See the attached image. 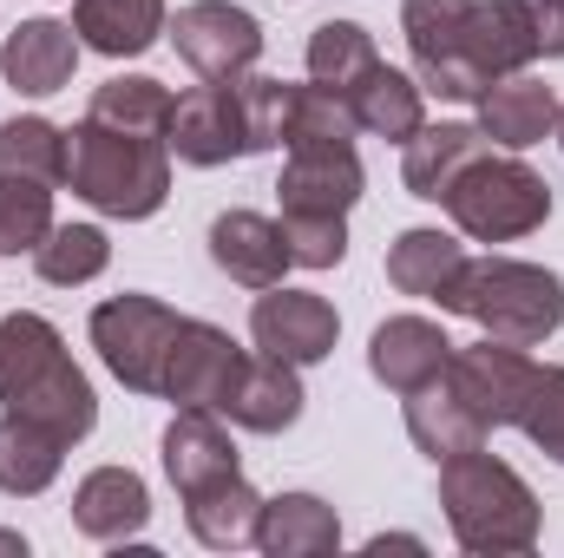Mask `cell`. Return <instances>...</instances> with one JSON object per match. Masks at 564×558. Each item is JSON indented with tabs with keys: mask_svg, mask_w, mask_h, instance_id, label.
Wrapping results in <instances>:
<instances>
[{
	"mask_svg": "<svg viewBox=\"0 0 564 558\" xmlns=\"http://www.w3.org/2000/svg\"><path fill=\"white\" fill-rule=\"evenodd\" d=\"M0 408L53 427L66 447H79V440L99 427V395H93V382L79 375L66 335H59L46 315H33V309L0 315Z\"/></svg>",
	"mask_w": 564,
	"mask_h": 558,
	"instance_id": "1",
	"label": "cell"
},
{
	"mask_svg": "<svg viewBox=\"0 0 564 558\" xmlns=\"http://www.w3.org/2000/svg\"><path fill=\"white\" fill-rule=\"evenodd\" d=\"M440 506H446V526H453L459 552H473V558L532 552L539 526H545L539 493L519 480V466H506L486 447L440 460Z\"/></svg>",
	"mask_w": 564,
	"mask_h": 558,
	"instance_id": "2",
	"label": "cell"
},
{
	"mask_svg": "<svg viewBox=\"0 0 564 558\" xmlns=\"http://www.w3.org/2000/svg\"><path fill=\"white\" fill-rule=\"evenodd\" d=\"M446 315H466L479 335L539 348L564 329V277L525 257H466L453 282L440 289Z\"/></svg>",
	"mask_w": 564,
	"mask_h": 558,
	"instance_id": "3",
	"label": "cell"
},
{
	"mask_svg": "<svg viewBox=\"0 0 564 558\" xmlns=\"http://www.w3.org/2000/svg\"><path fill=\"white\" fill-rule=\"evenodd\" d=\"M66 184L93 211H106L119 224H139L151 211H164V197H171V144L79 119L66 132Z\"/></svg>",
	"mask_w": 564,
	"mask_h": 558,
	"instance_id": "4",
	"label": "cell"
},
{
	"mask_svg": "<svg viewBox=\"0 0 564 558\" xmlns=\"http://www.w3.org/2000/svg\"><path fill=\"white\" fill-rule=\"evenodd\" d=\"M446 204V217L459 224V237H473V244H519V237H532V230H545V217H552V184L525 164V158H499V151H479L459 178H453V191L440 197Z\"/></svg>",
	"mask_w": 564,
	"mask_h": 558,
	"instance_id": "5",
	"label": "cell"
},
{
	"mask_svg": "<svg viewBox=\"0 0 564 558\" xmlns=\"http://www.w3.org/2000/svg\"><path fill=\"white\" fill-rule=\"evenodd\" d=\"M177 322H184V315H177L171 302L126 289V296H106V302L93 309V348H99V362H106L132 395H158V388H164V355H171Z\"/></svg>",
	"mask_w": 564,
	"mask_h": 558,
	"instance_id": "6",
	"label": "cell"
},
{
	"mask_svg": "<svg viewBox=\"0 0 564 558\" xmlns=\"http://www.w3.org/2000/svg\"><path fill=\"white\" fill-rule=\"evenodd\" d=\"M171 46L197 79H243L263 60V26L230 0H191L171 20Z\"/></svg>",
	"mask_w": 564,
	"mask_h": 558,
	"instance_id": "7",
	"label": "cell"
},
{
	"mask_svg": "<svg viewBox=\"0 0 564 558\" xmlns=\"http://www.w3.org/2000/svg\"><path fill=\"white\" fill-rule=\"evenodd\" d=\"M532 382H539V362L525 348H512V342H492V335L473 342V348H453V362H446V388L479 415L486 433L519 427V408H525Z\"/></svg>",
	"mask_w": 564,
	"mask_h": 558,
	"instance_id": "8",
	"label": "cell"
},
{
	"mask_svg": "<svg viewBox=\"0 0 564 558\" xmlns=\"http://www.w3.org/2000/svg\"><path fill=\"white\" fill-rule=\"evenodd\" d=\"M466 20H473V0H401V33H408L421 86L440 93V99H466L473 106L479 79L466 66Z\"/></svg>",
	"mask_w": 564,
	"mask_h": 558,
	"instance_id": "9",
	"label": "cell"
},
{
	"mask_svg": "<svg viewBox=\"0 0 564 558\" xmlns=\"http://www.w3.org/2000/svg\"><path fill=\"white\" fill-rule=\"evenodd\" d=\"M250 335H257L263 355L308 368V362H328V355H335V342H341V315H335V302L315 296V289L270 282V289H257Z\"/></svg>",
	"mask_w": 564,
	"mask_h": 558,
	"instance_id": "10",
	"label": "cell"
},
{
	"mask_svg": "<svg viewBox=\"0 0 564 558\" xmlns=\"http://www.w3.org/2000/svg\"><path fill=\"white\" fill-rule=\"evenodd\" d=\"M164 144H171L184 164H197V171L230 164V158H250V126H243V93H237V79H204V86H191V93L171 106Z\"/></svg>",
	"mask_w": 564,
	"mask_h": 558,
	"instance_id": "11",
	"label": "cell"
},
{
	"mask_svg": "<svg viewBox=\"0 0 564 558\" xmlns=\"http://www.w3.org/2000/svg\"><path fill=\"white\" fill-rule=\"evenodd\" d=\"M361 158L355 144H289L276 178L282 217H348L361 204Z\"/></svg>",
	"mask_w": 564,
	"mask_h": 558,
	"instance_id": "12",
	"label": "cell"
},
{
	"mask_svg": "<svg viewBox=\"0 0 564 558\" xmlns=\"http://www.w3.org/2000/svg\"><path fill=\"white\" fill-rule=\"evenodd\" d=\"M237 362H243V348L230 342V329L184 315V322H177V335H171V355H164V388H158V395H164L171 408H224Z\"/></svg>",
	"mask_w": 564,
	"mask_h": 558,
	"instance_id": "13",
	"label": "cell"
},
{
	"mask_svg": "<svg viewBox=\"0 0 564 558\" xmlns=\"http://www.w3.org/2000/svg\"><path fill=\"white\" fill-rule=\"evenodd\" d=\"M539 60V13L532 0H473V20H466V66L486 86L525 73Z\"/></svg>",
	"mask_w": 564,
	"mask_h": 558,
	"instance_id": "14",
	"label": "cell"
},
{
	"mask_svg": "<svg viewBox=\"0 0 564 558\" xmlns=\"http://www.w3.org/2000/svg\"><path fill=\"white\" fill-rule=\"evenodd\" d=\"M302 375H295V362H276V355H243L237 362V375H230V395H224V408L217 415H230V427H243V433H289L295 420H302Z\"/></svg>",
	"mask_w": 564,
	"mask_h": 558,
	"instance_id": "15",
	"label": "cell"
},
{
	"mask_svg": "<svg viewBox=\"0 0 564 558\" xmlns=\"http://www.w3.org/2000/svg\"><path fill=\"white\" fill-rule=\"evenodd\" d=\"M164 473L177 486V500L217 486V480H237V440L230 427L217 420V408H177L164 427Z\"/></svg>",
	"mask_w": 564,
	"mask_h": 558,
	"instance_id": "16",
	"label": "cell"
},
{
	"mask_svg": "<svg viewBox=\"0 0 564 558\" xmlns=\"http://www.w3.org/2000/svg\"><path fill=\"white\" fill-rule=\"evenodd\" d=\"M446 362H453V342H446V329L426 322V315H388V322L375 329V342H368V368H375V382L394 388V395L426 388L433 375H446Z\"/></svg>",
	"mask_w": 564,
	"mask_h": 558,
	"instance_id": "17",
	"label": "cell"
},
{
	"mask_svg": "<svg viewBox=\"0 0 564 558\" xmlns=\"http://www.w3.org/2000/svg\"><path fill=\"white\" fill-rule=\"evenodd\" d=\"M73 66H79V33L66 20H20L0 46V79L26 99L73 86Z\"/></svg>",
	"mask_w": 564,
	"mask_h": 558,
	"instance_id": "18",
	"label": "cell"
},
{
	"mask_svg": "<svg viewBox=\"0 0 564 558\" xmlns=\"http://www.w3.org/2000/svg\"><path fill=\"white\" fill-rule=\"evenodd\" d=\"M144 519H151V493L132 466H93L79 486H73V526L99 546H119V539H139Z\"/></svg>",
	"mask_w": 564,
	"mask_h": 558,
	"instance_id": "19",
	"label": "cell"
},
{
	"mask_svg": "<svg viewBox=\"0 0 564 558\" xmlns=\"http://www.w3.org/2000/svg\"><path fill=\"white\" fill-rule=\"evenodd\" d=\"M210 264L243 289H270L289 270V244H282V224L263 211H224L210 224Z\"/></svg>",
	"mask_w": 564,
	"mask_h": 558,
	"instance_id": "20",
	"label": "cell"
},
{
	"mask_svg": "<svg viewBox=\"0 0 564 558\" xmlns=\"http://www.w3.org/2000/svg\"><path fill=\"white\" fill-rule=\"evenodd\" d=\"M473 106H479V132L492 144H506V151L545 144L552 126H558V93H552L545 79H532V73H512V79L486 86Z\"/></svg>",
	"mask_w": 564,
	"mask_h": 558,
	"instance_id": "21",
	"label": "cell"
},
{
	"mask_svg": "<svg viewBox=\"0 0 564 558\" xmlns=\"http://www.w3.org/2000/svg\"><path fill=\"white\" fill-rule=\"evenodd\" d=\"M341 546V513L315 493H276L263 500L257 519V552L263 558H328Z\"/></svg>",
	"mask_w": 564,
	"mask_h": 558,
	"instance_id": "22",
	"label": "cell"
},
{
	"mask_svg": "<svg viewBox=\"0 0 564 558\" xmlns=\"http://www.w3.org/2000/svg\"><path fill=\"white\" fill-rule=\"evenodd\" d=\"M401 151H408V158H401V184H408L414 197H426V204H440V197L453 191V178H459L479 151H492V139H486L479 126H466V119H446V126H421Z\"/></svg>",
	"mask_w": 564,
	"mask_h": 558,
	"instance_id": "23",
	"label": "cell"
},
{
	"mask_svg": "<svg viewBox=\"0 0 564 558\" xmlns=\"http://www.w3.org/2000/svg\"><path fill=\"white\" fill-rule=\"evenodd\" d=\"M164 26H171L164 0H73L79 46H93L106 60H139L144 46H158Z\"/></svg>",
	"mask_w": 564,
	"mask_h": 558,
	"instance_id": "24",
	"label": "cell"
},
{
	"mask_svg": "<svg viewBox=\"0 0 564 558\" xmlns=\"http://www.w3.org/2000/svg\"><path fill=\"white\" fill-rule=\"evenodd\" d=\"M408 440L421 447L426 460L440 466V460H453V453H473V447H486L492 433L479 427V415L446 388V375H433L426 388L408 395Z\"/></svg>",
	"mask_w": 564,
	"mask_h": 558,
	"instance_id": "25",
	"label": "cell"
},
{
	"mask_svg": "<svg viewBox=\"0 0 564 558\" xmlns=\"http://www.w3.org/2000/svg\"><path fill=\"white\" fill-rule=\"evenodd\" d=\"M257 519H263V493L237 473V480H217L204 493L184 500V526L197 546L210 552H237V546H257Z\"/></svg>",
	"mask_w": 564,
	"mask_h": 558,
	"instance_id": "26",
	"label": "cell"
},
{
	"mask_svg": "<svg viewBox=\"0 0 564 558\" xmlns=\"http://www.w3.org/2000/svg\"><path fill=\"white\" fill-rule=\"evenodd\" d=\"M421 93H426L421 79H408V73H394V66L381 60V66L348 93V112H355V126H361V132L408 144L426 126V99H421Z\"/></svg>",
	"mask_w": 564,
	"mask_h": 558,
	"instance_id": "27",
	"label": "cell"
},
{
	"mask_svg": "<svg viewBox=\"0 0 564 558\" xmlns=\"http://www.w3.org/2000/svg\"><path fill=\"white\" fill-rule=\"evenodd\" d=\"M59 466H66V440L53 427L26 415H0V493L33 500L59 480Z\"/></svg>",
	"mask_w": 564,
	"mask_h": 558,
	"instance_id": "28",
	"label": "cell"
},
{
	"mask_svg": "<svg viewBox=\"0 0 564 558\" xmlns=\"http://www.w3.org/2000/svg\"><path fill=\"white\" fill-rule=\"evenodd\" d=\"M466 264V250H459V237H446V230H401L394 244H388V282L401 289V296H421V302H440V289L453 282V270Z\"/></svg>",
	"mask_w": 564,
	"mask_h": 558,
	"instance_id": "29",
	"label": "cell"
},
{
	"mask_svg": "<svg viewBox=\"0 0 564 558\" xmlns=\"http://www.w3.org/2000/svg\"><path fill=\"white\" fill-rule=\"evenodd\" d=\"M171 106H177V93H171L164 79H151V73H119V79H106V86L93 93V112H86V119L119 126V132H139V139H164V132H171Z\"/></svg>",
	"mask_w": 564,
	"mask_h": 558,
	"instance_id": "30",
	"label": "cell"
},
{
	"mask_svg": "<svg viewBox=\"0 0 564 558\" xmlns=\"http://www.w3.org/2000/svg\"><path fill=\"white\" fill-rule=\"evenodd\" d=\"M375 66H381V53H375V33L361 20H322L308 33V79L315 86H328V93L348 99Z\"/></svg>",
	"mask_w": 564,
	"mask_h": 558,
	"instance_id": "31",
	"label": "cell"
},
{
	"mask_svg": "<svg viewBox=\"0 0 564 558\" xmlns=\"http://www.w3.org/2000/svg\"><path fill=\"white\" fill-rule=\"evenodd\" d=\"M53 191L59 184H40V178H20V171H0V257H33L53 230Z\"/></svg>",
	"mask_w": 564,
	"mask_h": 558,
	"instance_id": "32",
	"label": "cell"
},
{
	"mask_svg": "<svg viewBox=\"0 0 564 558\" xmlns=\"http://www.w3.org/2000/svg\"><path fill=\"white\" fill-rule=\"evenodd\" d=\"M106 264H112V244H106L99 224H53L46 244L33 250V270H40V282H53V289L93 282Z\"/></svg>",
	"mask_w": 564,
	"mask_h": 558,
	"instance_id": "33",
	"label": "cell"
},
{
	"mask_svg": "<svg viewBox=\"0 0 564 558\" xmlns=\"http://www.w3.org/2000/svg\"><path fill=\"white\" fill-rule=\"evenodd\" d=\"M0 171L40 178V184H66V132L53 119H7L0 126Z\"/></svg>",
	"mask_w": 564,
	"mask_h": 558,
	"instance_id": "34",
	"label": "cell"
},
{
	"mask_svg": "<svg viewBox=\"0 0 564 558\" xmlns=\"http://www.w3.org/2000/svg\"><path fill=\"white\" fill-rule=\"evenodd\" d=\"M355 112H348V99L341 93H328V86H295V106H289V139H282V151L289 144H355Z\"/></svg>",
	"mask_w": 564,
	"mask_h": 558,
	"instance_id": "35",
	"label": "cell"
},
{
	"mask_svg": "<svg viewBox=\"0 0 564 558\" xmlns=\"http://www.w3.org/2000/svg\"><path fill=\"white\" fill-rule=\"evenodd\" d=\"M243 93V126H250V151H276L289 139V106H295V86L270 79V73H243L237 79Z\"/></svg>",
	"mask_w": 564,
	"mask_h": 558,
	"instance_id": "36",
	"label": "cell"
},
{
	"mask_svg": "<svg viewBox=\"0 0 564 558\" xmlns=\"http://www.w3.org/2000/svg\"><path fill=\"white\" fill-rule=\"evenodd\" d=\"M295 270H335L348 257V217H276Z\"/></svg>",
	"mask_w": 564,
	"mask_h": 558,
	"instance_id": "37",
	"label": "cell"
},
{
	"mask_svg": "<svg viewBox=\"0 0 564 558\" xmlns=\"http://www.w3.org/2000/svg\"><path fill=\"white\" fill-rule=\"evenodd\" d=\"M519 427L545 460L564 466V368H539V382H532V395L519 408Z\"/></svg>",
	"mask_w": 564,
	"mask_h": 558,
	"instance_id": "38",
	"label": "cell"
},
{
	"mask_svg": "<svg viewBox=\"0 0 564 558\" xmlns=\"http://www.w3.org/2000/svg\"><path fill=\"white\" fill-rule=\"evenodd\" d=\"M532 13H539V53L564 60V0H532Z\"/></svg>",
	"mask_w": 564,
	"mask_h": 558,
	"instance_id": "39",
	"label": "cell"
},
{
	"mask_svg": "<svg viewBox=\"0 0 564 558\" xmlns=\"http://www.w3.org/2000/svg\"><path fill=\"white\" fill-rule=\"evenodd\" d=\"M0 552H26V539L20 533H0Z\"/></svg>",
	"mask_w": 564,
	"mask_h": 558,
	"instance_id": "40",
	"label": "cell"
},
{
	"mask_svg": "<svg viewBox=\"0 0 564 558\" xmlns=\"http://www.w3.org/2000/svg\"><path fill=\"white\" fill-rule=\"evenodd\" d=\"M552 139H558V144H564V106H558V126H552Z\"/></svg>",
	"mask_w": 564,
	"mask_h": 558,
	"instance_id": "41",
	"label": "cell"
}]
</instances>
